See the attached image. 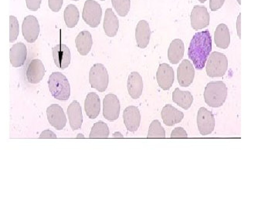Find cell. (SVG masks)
Segmentation results:
<instances>
[{
  "mask_svg": "<svg viewBox=\"0 0 278 208\" xmlns=\"http://www.w3.org/2000/svg\"><path fill=\"white\" fill-rule=\"evenodd\" d=\"M51 95L58 100L65 101L71 96V86L68 80L60 72H53L48 80Z\"/></svg>",
  "mask_w": 278,
  "mask_h": 208,
  "instance_id": "obj_3",
  "label": "cell"
},
{
  "mask_svg": "<svg viewBox=\"0 0 278 208\" xmlns=\"http://www.w3.org/2000/svg\"><path fill=\"white\" fill-rule=\"evenodd\" d=\"M102 9L101 5L94 0H87L84 3L82 18L92 28H96L101 23Z\"/></svg>",
  "mask_w": 278,
  "mask_h": 208,
  "instance_id": "obj_6",
  "label": "cell"
},
{
  "mask_svg": "<svg viewBox=\"0 0 278 208\" xmlns=\"http://www.w3.org/2000/svg\"><path fill=\"white\" fill-rule=\"evenodd\" d=\"M240 17L241 15H239L238 18H237V33H238V36L240 39H241V35H240Z\"/></svg>",
  "mask_w": 278,
  "mask_h": 208,
  "instance_id": "obj_38",
  "label": "cell"
},
{
  "mask_svg": "<svg viewBox=\"0 0 278 208\" xmlns=\"http://www.w3.org/2000/svg\"><path fill=\"white\" fill-rule=\"evenodd\" d=\"M114 9L120 16H126L130 11L131 1L130 0H111Z\"/></svg>",
  "mask_w": 278,
  "mask_h": 208,
  "instance_id": "obj_31",
  "label": "cell"
},
{
  "mask_svg": "<svg viewBox=\"0 0 278 208\" xmlns=\"http://www.w3.org/2000/svg\"><path fill=\"white\" fill-rule=\"evenodd\" d=\"M104 33L109 37L117 35L119 29V20L111 9H107L104 19Z\"/></svg>",
  "mask_w": 278,
  "mask_h": 208,
  "instance_id": "obj_23",
  "label": "cell"
},
{
  "mask_svg": "<svg viewBox=\"0 0 278 208\" xmlns=\"http://www.w3.org/2000/svg\"><path fill=\"white\" fill-rule=\"evenodd\" d=\"M80 19L79 10L76 6L68 5L64 10V21L68 28H73L77 26Z\"/></svg>",
  "mask_w": 278,
  "mask_h": 208,
  "instance_id": "obj_28",
  "label": "cell"
},
{
  "mask_svg": "<svg viewBox=\"0 0 278 208\" xmlns=\"http://www.w3.org/2000/svg\"><path fill=\"white\" fill-rule=\"evenodd\" d=\"M101 1H104V0H101Z\"/></svg>",
  "mask_w": 278,
  "mask_h": 208,
  "instance_id": "obj_42",
  "label": "cell"
},
{
  "mask_svg": "<svg viewBox=\"0 0 278 208\" xmlns=\"http://www.w3.org/2000/svg\"><path fill=\"white\" fill-rule=\"evenodd\" d=\"M72 1H79V0H72Z\"/></svg>",
  "mask_w": 278,
  "mask_h": 208,
  "instance_id": "obj_41",
  "label": "cell"
},
{
  "mask_svg": "<svg viewBox=\"0 0 278 208\" xmlns=\"http://www.w3.org/2000/svg\"><path fill=\"white\" fill-rule=\"evenodd\" d=\"M48 121L56 130H61L65 127L66 117L63 108L58 104H52L46 109Z\"/></svg>",
  "mask_w": 278,
  "mask_h": 208,
  "instance_id": "obj_11",
  "label": "cell"
},
{
  "mask_svg": "<svg viewBox=\"0 0 278 208\" xmlns=\"http://www.w3.org/2000/svg\"><path fill=\"white\" fill-rule=\"evenodd\" d=\"M67 115L71 129L73 131L79 130L83 124V114L81 104L78 101H73L69 105L67 108Z\"/></svg>",
  "mask_w": 278,
  "mask_h": 208,
  "instance_id": "obj_17",
  "label": "cell"
},
{
  "mask_svg": "<svg viewBox=\"0 0 278 208\" xmlns=\"http://www.w3.org/2000/svg\"><path fill=\"white\" fill-rule=\"evenodd\" d=\"M45 75V67L40 60H31L27 66L26 76L27 81L32 84H37L43 80Z\"/></svg>",
  "mask_w": 278,
  "mask_h": 208,
  "instance_id": "obj_15",
  "label": "cell"
},
{
  "mask_svg": "<svg viewBox=\"0 0 278 208\" xmlns=\"http://www.w3.org/2000/svg\"><path fill=\"white\" fill-rule=\"evenodd\" d=\"M76 47L81 56H87L91 50L93 39L89 31L83 30L77 35L75 39Z\"/></svg>",
  "mask_w": 278,
  "mask_h": 208,
  "instance_id": "obj_24",
  "label": "cell"
},
{
  "mask_svg": "<svg viewBox=\"0 0 278 208\" xmlns=\"http://www.w3.org/2000/svg\"><path fill=\"white\" fill-rule=\"evenodd\" d=\"M163 123L166 126H172L180 123L184 117V114L175 108L170 104H167L163 107L161 113Z\"/></svg>",
  "mask_w": 278,
  "mask_h": 208,
  "instance_id": "obj_21",
  "label": "cell"
},
{
  "mask_svg": "<svg viewBox=\"0 0 278 208\" xmlns=\"http://www.w3.org/2000/svg\"><path fill=\"white\" fill-rule=\"evenodd\" d=\"M19 22L14 16H9V42L13 43L19 36Z\"/></svg>",
  "mask_w": 278,
  "mask_h": 208,
  "instance_id": "obj_32",
  "label": "cell"
},
{
  "mask_svg": "<svg viewBox=\"0 0 278 208\" xmlns=\"http://www.w3.org/2000/svg\"><path fill=\"white\" fill-rule=\"evenodd\" d=\"M165 130L158 120H155L150 124L148 138H165Z\"/></svg>",
  "mask_w": 278,
  "mask_h": 208,
  "instance_id": "obj_30",
  "label": "cell"
},
{
  "mask_svg": "<svg viewBox=\"0 0 278 208\" xmlns=\"http://www.w3.org/2000/svg\"><path fill=\"white\" fill-rule=\"evenodd\" d=\"M22 33L24 39L29 43H33L37 39L40 33V25L37 19L33 16H27L23 19Z\"/></svg>",
  "mask_w": 278,
  "mask_h": 208,
  "instance_id": "obj_9",
  "label": "cell"
},
{
  "mask_svg": "<svg viewBox=\"0 0 278 208\" xmlns=\"http://www.w3.org/2000/svg\"><path fill=\"white\" fill-rule=\"evenodd\" d=\"M211 50L212 37L208 29L198 32L193 35L188 50V56L195 69L201 70L204 68Z\"/></svg>",
  "mask_w": 278,
  "mask_h": 208,
  "instance_id": "obj_1",
  "label": "cell"
},
{
  "mask_svg": "<svg viewBox=\"0 0 278 208\" xmlns=\"http://www.w3.org/2000/svg\"><path fill=\"white\" fill-rule=\"evenodd\" d=\"M128 91L130 97L134 99H138L143 91V80L138 72H131L128 78Z\"/></svg>",
  "mask_w": 278,
  "mask_h": 208,
  "instance_id": "obj_19",
  "label": "cell"
},
{
  "mask_svg": "<svg viewBox=\"0 0 278 208\" xmlns=\"http://www.w3.org/2000/svg\"><path fill=\"white\" fill-rule=\"evenodd\" d=\"M42 0H26V6L31 11H37L40 7Z\"/></svg>",
  "mask_w": 278,
  "mask_h": 208,
  "instance_id": "obj_35",
  "label": "cell"
},
{
  "mask_svg": "<svg viewBox=\"0 0 278 208\" xmlns=\"http://www.w3.org/2000/svg\"><path fill=\"white\" fill-rule=\"evenodd\" d=\"M123 119L127 130L130 132H135L141 124L140 110L135 106H129L124 110Z\"/></svg>",
  "mask_w": 278,
  "mask_h": 208,
  "instance_id": "obj_16",
  "label": "cell"
},
{
  "mask_svg": "<svg viewBox=\"0 0 278 208\" xmlns=\"http://www.w3.org/2000/svg\"><path fill=\"white\" fill-rule=\"evenodd\" d=\"M237 2H238L239 4H241V0H237Z\"/></svg>",
  "mask_w": 278,
  "mask_h": 208,
  "instance_id": "obj_40",
  "label": "cell"
},
{
  "mask_svg": "<svg viewBox=\"0 0 278 208\" xmlns=\"http://www.w3.org/2000/svg\"><path fill=\"white\" fill-rule=\"evenodd\" d=\"M191 26L195 30H200L210 24V16L205 6H195L191 13Z\"/></svg>",
  "mask_w": 278,
  "mask_h": 208,
  "instance_id": "obj_12",
  "label": "cell"
},
{
  "mask_svg": "<svg viewBox=\"0 0 278 208\" xmlns=\"http://www.w3.org/2000/svg\"><path fill=\"white\" fill-rule=\"evenodd\" d=\"M188 135L182 127H175L171 133L172 138H186Z\"/></svg>",
  "mask_w": 278,
  "mask_h": 208,
  "instance_id": "obj_34",
  "label": "cell"
},
{
  "mask_svg": "<svg viewBox=\"0 0 278 208\" xmlns=\"http://www.w3.org/2000/svg\"><path fill=\"white\" fill-rule=\"evenodd\" d=\"M214 41L216 46L226 50L230 44V33L227 26L221 23L216 27L214 33Z\"/></svg>",
  "mask_w": 278,
  "mask_h": 208,
  "instance_id": "obj_25",
  "label": "cell"
},
{
  "mask_svg": "<svg viewBox=\"0 0 278 208\" xmlns=\"http://www.w3.org/2000/svg\"><path fill=\"white\" fill-rule=\"evenodd\" d=\"M156 79L160 88L163 90H168L174 82V70L168 64H161L156 73Z\"/></svg>",
  "mask_w": 278,
  "mask_h": 208,
  "instance_id": "obj_13",
  "label": "cell"
},
{
  "mask_svg": "<svg viewBox=\"0 0 278 208\" xmlns=\"http://www.w3.org/2000/svg\"><path fill=\"white\" fill-rule=\"evenodd\" d=\"M151 33V29L147 21H139L135 29V39L139 48L145 49L147 47L150 42Z\"/></svg>",
  "mask_w": 278,
  "mask_h": 208,
  "instance_id": "obj_20",
  "label": "cell"
},
{
  "mask_svg": "<svg viewBox=\"0 0 278 208\" xmlns=\"http://www.w3.org/2000/svg\"><path fill=\"white\" fill-rule=\"evenodd\" d=\"M109 133V128L107 124L103 121H98L93 124L89 136L90 138H107Z\"/></svg>",
  "mask_w": 278,
  "mask_h": 208,
  "instance_id": "obj_29",
  "label": "cell"
},
{
  "mask_svg": "<svg viewBox=\"0 0 278 208\" xmlns=\"http://www.w3.org/2000/svg\"><path fill=\"white\" fill-rule=\"evenodd\" d=\"M227 97V87L222 81L209 82L204 90L205 103L211 107L217 108L223 105Z\"/></svg>",
  "mask_w": 278,
  "mask_h": 208,
  "instance_id": "obj_2",
  "label": "cell"
},
{
  "mask_svg": "<svg viewBox=\"0 0 278 208\" xmlns=\"http://www.w3.org/2000/svg\"><path fill=\"white\" fill-rule=\"evenodd\" d=\"M27 56L26 46L23 43H16L11 47L9 51V60L11 65L18 68L25 63Z\"/></svg>",
  "mask_w": 278,
  "mask_h": 208,
  "instance_id": "obj_18",
  "label": "cell"
},
{
  "mask_svg": "<svg viewBox=\"0 0 278 208\" xmlns=\"http://www.w3.org/2000/svg\"><path fill=\"white\" fill-rule=\"evenodd\" d=\"M54 63L58 68L64 70L71 63V50L65 44H57L52 49Z\"/></svg>",
  "mask_w": 278,
  "mask_h": 208,
  "instance_id": "obj_14",
  "label": "cell"
},
{
  "mask_svg": "<svg viewBox=\"0 0 278 208\" xmlns=\"http://www.w3.org/2000/svg\"><path fill=\"white\" fill-rule=\"evenodd\" d=\"M206 62L205 70L210 77H222L228 69L227 57L219 52L212 53Z\"/></svg>",
  "mask_w": 278,
  "mask_h": 208,
  "instance_id": "obj_4",
  "label": "cell"
},
{
  "mask_svg": "<svg viewBox=\"0 0 278 208\" xmlns=\"http://www.w3.org/2000/svg\"><path fill=\"white\" fill-rule=\"evenodd\" d=\"M199 2H202V3H203V2H205V1H206V0H199Z\"/></svg>",
  "mask_w": 278,
  "mask_h": 208,
  "instance_id": "obj_39",
  "label": "cell"
},
{
  "mask_svg": "<svg viewBox=\"0 0 278 208\" xmlns=\"http://www.w3.org/2000/svg\"><path fill=\"white\" fill-rule=\"evenodd\" d=\"M172 100L184 109H188L192 104L193 97L189 91H182L176 88L172 93Z\"/></svg>",
  "mask_w": 278,
  "mask_h": 208,
  "instance_id": "obj_27",
  "label": "cell"
},
{
  "mask_svg": "<svg viewBox=\"0 0 278 208\" xmlns=\"http://www.w3.org/2000/svg\"><path fill=\"white\" fill-rule=\"evenodd\" d=\"M197 126L201 135H209L215 128V118L212 113L206 108L201 107L198 110Z\"/></svg>",
  "mask_w": 278,
  "mask_h": 208,
  "instance_id": "obj_7",
  "label": "cell"
},
{
  "mask_svg": "<svg viewBox=\"0 0 278 208\" xmlns=\"http://www.w3.org/2000/svg\"><path fill=\"white\" fill-rule=\"evenodd\" d=\"M225 0H210V7L212 11L220 9L223 6Z\"/></svg>",
  "mask_w": 278,
  "mask_h": 208,
  "instance_id": "obj_36",
  "label": "cell"
},
{
  "mask_svg": "<svg viewBox=\"0 0 278 208\" xmlns=\"http://www.w3.org/2000/svg\"><path fill=\"white\" fill-rule=\"evenodd\" d=\"M195 77V69L192 62L184 60L177 69V80L181 87H188L192 83Z\"/></svg>",
  "mask_w": 278,
  "mask_h": 208,
  "instance_id": "obj_10",
  "label": "cell"
},
{
  "mask_svg": "<svg viewBox=\"0 0 278 208\" xmlns=\"http://www.w3.org/2000/svg\"><path fill=\"white\" fill-rule=\"evenodd\" d=\"M84 110L90 119H95L101 111V99L97 93H90L87 95L84 101Z\"/></svg>",
  "mask_w": 278,
  "mask_h": 208,
  "instance_id": "obj_22",
  "label": "cell"
},
{
  "mask_svg": "<svg viewBox=\"0 0 278 208\" xmlns=\"http://www.w3.org/2000/svg\"><path fill=\"white\" fill-rule=\"evenodd\" d=\"M89 82L92 88L102 93L106 90L109 82V76L105 66L101 63L94 64L90 70Z\"/></svg>",
  "mask_w": 278,
  "mask_h": 208,
  "instance_id": "obj_5",
  "label": "cell"
},
{
  "mask_svg": "<svg viewBox=\"0 0 278 208\" xmlns=\"http://www.w3.org/2000/svg\"><path fill=\"white\" fill-rule=\"evenodd\" d=\"M120 104L116 95L108 94L103 101V116L109 121H114L120 115Z\"/></svg>",
  "mask_w": 278,
  "mask_h": 208,
  "instance_id": "obj_8",
  "label": "cell"
},
{
  "mask_svg": "<svg viewBox=\"0 0 278 208\" xmlns=\"http://www.w3.org/2000/svg\"><path fill=\"white\" fill-rule=\"evenodd\" d=\"M185 52V46L180 39H175L170 43L168 50V58L172 64H177L182 59Z\"/></svg>",
  "mask_w": 278,
  "mask_h": 208,
  "instance_id": "obj_26",
  "label": "cell"
},
{
  "mask_svg": "<svg viewBox=\"0 0 278 208\" xmlns=\"http://www.w3.org/2000/svg\"><path fill=\"white\" fill-rule=\"evenodd\" d=\"M63 3V0H48L49 8L54 13H57L61 9Z\"/></svg>",
  "mask_w": 278,
  "mask_h": 208,
  "instance_id": "obj_33",
  "label": "cell"
},
{
  "mask_svg": "<svg viewBox=\"0 0 278 208\" xmlns=\"http://www.w3.org/2000/svg\"><path fill=\"white\" fill-rule=\"evenodd\" d=\"M40 138H56V135L51 130H46L41 133Z\"/></svg>",
  "mask_w": 278,
  "mask_h": 208,
  "instance_id": "obj_37",
  "label": "cell"
}]
</instances>
